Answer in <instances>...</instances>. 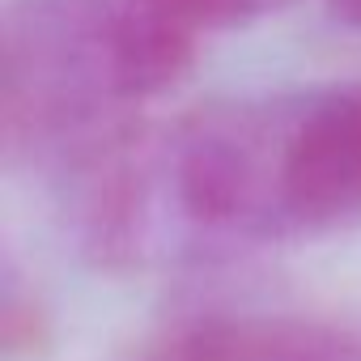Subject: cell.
Listing matches in <instances>:
<instances>
[{
  "mask_svg": "<svg viewBox=\"0 0 361 361\" xmlns=\"http://www.w3.org/2000/svg\"><path fill=\"white\" fill-rule=\"evenodd\" d=\"M166 183L200 230L323 234L361 221V81L192 111L166 140Z\"/></svg>",
  "mask_w": 361,
  "mask_h": 361,
  "instance_id": "6da1fadb",
  "label": "cell"
},
{
  "mask_svg": "<svg viewBox=\"0 0 361 361\" xmlns=\"http://www.w3.org/2000/svg\"><path fill=\"white\" fill-rule=\"evenodd\" d=\"M140 73L123 0H13L0 22V123L9 149L64 153L94 145Z\"/></svg>",
  "mask_w": 361,
  "mask_h": 361,
  "instance_id": "7a4b0ae2",
  "label": "cell"
},
{
  "mask_svg": "<svg viewBox=\"0 0 361 361\" xmlns=\"http://www.w3.org/2000/svg\"><path fill=\"white\" fill-rule=\"evenodd\" d=\"M183 18L196 35L200 30H234V26H251L268 13H281L289 0H161Z\"/></svg>",
  "mask_w": 361,
  "mask_h": 361,
  "instance_id": "277c9868",
  "label": "cell"
},
{
  "mask_svg": "<svg viewBox=\"0 0 361 361\" xmlns=\"http://www.w3.org/2000/svg\"><path fill=\"white\" fill-rule=\"evenodd\" d=\"M123 361H361V336L298 314H209L145 336Z\"/></svg>",
  "mask_w": 361,
  "mask_h": 361,
  "instance_id": "3957f363",
  "label": "cell"
},
{
  "mask_svg": "<svg viewBox=\"0 0 361 361\" xmlns=\"http://www.w3.org/2000/svg\"><path fill=\"white\" fill-rule=\"evenodd\" d=\"M327 13L344 30H361V0H327Z\"/></svg>",
  "mask_w": 361,
  "mask_h": 361,
  "instance_id": "5b68a950",
  "label": "cell"
}]
</instances>
